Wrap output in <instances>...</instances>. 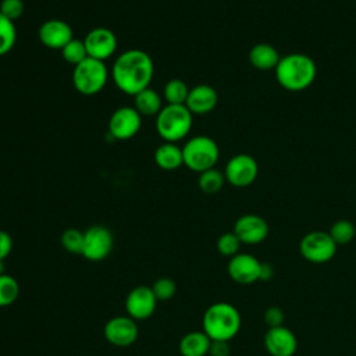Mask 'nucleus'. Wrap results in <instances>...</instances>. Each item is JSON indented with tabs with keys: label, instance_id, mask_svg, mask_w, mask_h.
Instances as JSON below:
<instances>
[{
	"label": "nucleus",
	"instance_id": "f257e3e1",
	"mask_svg": "<svg viewBox=\"0 0 356 356\" xmlns=\"http://www.w3.org/2000/svg\"><path fill=\"white\" fill-rule=\"evenodd\" d=\"M154 64L145 50L131 49L121 53L113 63L110 76L114 85L125 95L135 96L150 86Z\"/></svg>",
	"mask_w": 356,
	"mask_h": 356
},
{
	"label": "nucleus",
	"instance_id": "f03ea898",
	"mask_svg": "<svg viewBox=\"0 0 356 356\" xmlns=\"http://www.w3.org/2000/svg\"><path fill=\"white\" fill-rule=\"evenodd\" d=\"M317 67L312 57L303 53H291L280 58L275 67L278 83L291 92L307 89L316 79Z\"/></svg>",
	"mask_w": 356,
	"mask_h": 356
},
{
	"label": "nucleus",
	"instance_id": "7ed1b4c3",
	"mask_svg": "<svg viewBox=\"0 0 356 356\" xmlns=\"http://www.w3.org/2000/svg\"><path fill=\"white\" fill-rule=\"evenodd\" d=\"M241 321V313L234 305L216 302L206 309L202 325L211 341L229 342L239 332Z\"/></svg>",
	"mask_w": 356,
	"mask_h": 356
},
{
	"label": "nucleus",
	"instance_id": "20e7f679",
	"mask_svg": "<svg viewBox=\"0 0 356 356\" xmlns=\"http://www.w3.org/2000/svg\"><path fill=\"white\" fill-rule=\"evenodd\" d=\"M193 114L185 104H165L156 115V131L164 142L177 143L191 132Z\"/></svg>",
	"mask_w": 356,
	"mask_h": 356
},
{
	"label": "nucleus",
	"instance_id": "39448f33",
	"mask_svg": "<svg viewBox=\"0 0 356 356\" xmlns=\"http://www.w3.org/2000/svg\"><path fill=\"white\" fill-rule=\"evenodd\" d=\"M110 71L104 61L88 57L74 67L72 85L83 96H95L104 89Z\"/></svg>",
	"mask_w": 356,
	"mask_h": 356
},
{
	"label": "nucleus",
	"instance_id": "423d86ee",
	"mask_svg": "<svg viewBox=\"0 0 356 356\" xmlns=\"http://www.w3.org/2000/svg\"><path fill=\"white\" fill-rule=\"evenodd\" d=\"M184 165L195 172H203L214 168L220 159L217 142L206 135H197L188 139L182 147Z\"/></svg>",
	"mask_w": 356,
	"mask_h": 356
},
{
	"label": "nucleus",
	"instance_id": "0eeeda50",
	"mask_svg": "<svg viewBox=\"0 0 356 356\" xmlns=\"http://www.w3.org/2000/svg\"><path fill=\"white\" fill-rule=\"evenodd\" d=\"M299 252L310 263L321 264L330 261L337 253V243L324 231L307 232L299 243Z\"/></svg>",
	"mask_w": 356,
	"mask_h": 356
},
{
	"label": "nucleus",
	"instance_id": "6e6552de",
	"mask_svg": "<svg viewBox=\"0 0 356 356\" xmlns=\"http://www.w3.org/2000/svg\"><path fill=\"white\" fill-rule=\"evenodd\" d=\"M113 249V234L104 225H92L83 232L82 256L90 261L104 260Z\"/></svg>",
	"mask_w": 356,
	"mask_h": 356
},
{
	"label": "nucleus",
	"instance_id": "1a4fd4ad",
	"mask_svg": "<svg viewBox=\"0 0 356 356\" xmlns=\"http://www.w3.org/2000/svg\"><path fill=\"white\" fill-rule=\"evenodd\" d=\"M259 174L257 161L245 153L231 157L225 165V181L236 188H246L254 182Z\"/></svg>",
	"mask_w": 356,
	"mask_h": 356
},
{
	"label": "nucleus",
	"instance_id": "9d476101",
	"mask_svg": "<svg viewBox=\"0 0 356 356\" xmlns=\"http://www.w3.org/2000/svg\"><path fill=\"white\" fill-rule=\"evenodd\" d=\"M142 127V115L132 106L117 108L108 120V134L117 140H128L134 138Z\"/></svg>",
	"mask_w": 356,
	"mask_h": 356
},
{
	"label": "nucleus",
	"instance_id": "9b49d317",
	"mask_svg": "<svg viewBox=\"0 0 356 356\" xmlns=\"http://www.w3.org/2000/svg\"><path fill=\"white\" fill-rule=\"evenodd\" d=\"M88 56L100 61H106L117 51V36L115 33L104 26L90 29L83 39Z\"/></svg>",
	"mask_w": 356,
	"mask_h": 356
},
{
	"label": "nucleus",
	"instance_id": "f8f14e48",
	"mask_svg": "<svg viewBox=\"0 0 356 356\" xmlns=\"http://www.w3.org/2000/svg\"><path fill=\"white\" fill-rule=\"evenodd\" d=\"M157 299L152 291V286L139 285L129 291L125 299V310L131 318L146 320L149 318L157 306Z\"/></svg>",
	"mask_w": 356,
	"mask_h": 356
},
{
	"label": "nucleus",
	"instance_id": "ddd939ff",
	"mask_svg": "<svg viewBox=\"0 0 356 356\" xmlns=\"http://www.w3.org/2000/svg\"><path fill=\"white\" fill-rule=\"evenodd\" d=\"M260 268L261 261L256 259L253 254L238 253L229 257L227 271L232 281L242 285H249L256 281H260Z\"/></svg>",
	"mask_w": 356,
	"mask_h": 356
},
{
	"label": "nucleus",
	"instance_id": "4468645a",
	"mask_svg": "<svg viewBox=\"0 0 356 356\" xmlns=\"http://www.w3.org/2000/svg\"><path fill=\"white\" fill-rule=\"evenodd\" d=\"M138 324L129 316H117L110 318L104 325L106 339L118 348H127L132 345L138 338Z\"/></svg>",
	"mask_w": 356,
	"mask_h": 356
},
{
	"label": "nucleus",
	"instance_id": "2eb2a0df",
	"mask_svg": "<svg viewBox=\"0 0 356 356\" xmlns=\"http://www.w3.org/2000/svg\"><path fill=\"white\" fill-rule=\"evenodd\" d=\"M234 232L242 243L257 245L268 236V224L257 214H243L235 221Z\"/></svg>",
	"mask_w": 356,
	"mask_h": 356
},
{
	"label": "nucleus",
	"instance_id": "dca6fc26",
	"mask_svg": "<svg viewBox=\"0 0 356 356\" xmlns=\"http://www.w3.org/2000/svg\"><path fill=\"white\" fill-rule=\"evenodd\" d=\"M38 38L43 46L61 50L71 39H74V32L70 24H67L65 21L51 18L44 21L39 26Z\"/></svg>",
	"mask_w": 356,
	"mask_h": 356
},
{
	"label": "nucleus",
	"instance_id": "f3484780",
	"mask_svg": "<svg viewBox=\"0 0 356 356\" xmlns=\"http://www.w3.org/2000/svg\"><path fill=\"white\" fill-rule=\"evenodd\" d=\"M264 348L271 356H293L298 349V339L289 328L280 325L268 328L264 335Z\"/></svg>",
	"mask_w": 356,
	"mask_h": 356
},
{
	"label": "nucleus",
	"instance_id": "a211bd4d",
	"mask_svg": "<svg viewBox=\"0 0 356 356\" xmlns=\"http://www.w3.org/2000/svg\"><path fill=\"white\" fill-rule=\"evenodd\" d=\"M217 103V90L207 83H199L189 89L185 106L192 114H207L216 108Z\"/></svg>",
	"mask_w": 356,
	"mask_h": 356
},
{
	"label": "nucleus",
	"instance_id": "6ab92c4d",
	"mask_svg": "<svg viewBox=\"0 0 356 356\" xmlns=\"http://www.w3.org/2000/svg\"><path fill=\"white\" fill-rule=\"evenodd\" d=\"M210 345L211 339L203 330L191 331L181 338L178 343V350L181 356H206L209 355Z\"/></svg>",
	"mask_w": 356,
	"mask_h": 356
},
{
	"label": "nucleus",
	"instance_id": "aec40b11",
	"mask_svg": "<svg viewBox=\"0 0 356 356\" xmlns=\"http://www.w3.org/2000/svg\"><path fill=\"white\" fill-rule=\"evenodd\" d=\"M154 163L159 168L172 171L184 165L182 147L172 142H163L154 150Z\"/></svg>",
	"mask_w": 356,
	"mask_h": 356
},
{
	"label": "nucleus",
	"instance_id": "412c9836",
	"mask_svg": "<svg viewBox=\"0 0 356 356\" xmlns=\"http://www.w3.org/2000/svg\"><path fill=\"white\" fill-rule=\"evenodd\" d=\"M280 58L277 49L268 43H257L249 51L250 64L261 71L275 70Z\"/></svg>",
	"mask_w": 356,
	"mask_h": 356
},
{
	"label": "nucleus",
	"instance_id": "4be33fe9",
	"mask_svg": "<svg viewBox=\"0 0 356 356\" xmlns=\"http://www.w3.org/2000/svg\"><path fill=\"white\" fill-rule=\"evenodd\" d=\"M134 107L142 117H156L163 108L161 96L149 86L134 96Z\"/></svg>",
	"mask_w": 356,
	"mask_h": 356
},
{
	"label": "nucleus",
	"instance_id": "5701e85b",
	"mask_svg": "<svg viewBox=\"0 0 356 356\" xmlns=\"http://www.w3.org/2000/svg\"><path fill=\"white\" fill-rule=\"evenodd\" d=\"M225 184V175L217 168H210L199 174L197 185L203 193H217Z\"/></svg>",
	"mask_w": 356,
	"mask_h": 356
},
{
	"label": "nucleus",
	"instance_id": "b1692460",
	"mask_svg": "<svg viewBox=\"0 0 356 356\" xmlns=\"http://www.w3.org/2000/svg\"><path fill=\"white\" fill-rule=\"evenodd\" d=\"M188 93H189L188 85L178 78L170 79L163 89V96L167 104H185Z\"/></svg>",
	"mask_w": 356,
	"mask_h": 356
},
{
	"label": "nucleus",
	"instance_id": "393cba45",
	"mask_svg": "<svg viewBox=\"0 0 356 356\" xmlns=\"http://www.w3.org/2000/svg\"><path fill=\"white\" fill-rule=\"evenodd\" d=\"M17 42L15 24L0 14V57L10 53Z\"/></svg>",
	"mask_w": 356,
	"mask_h": 356
},
{
	"label": "nucleus",
	"instance_id": "a878e982",
	"mask_svg": "<svg viewBox=\"0 0 356 356\" xmlns=\"http://www.w3.org/2000/svg\"><path fill=\"white\" fill-rule=\"evenodd\" d=\"M328 234L334 239L337 246L338 245H348L355 238L356 228H355L353 222L349 221V220H338L331 225Z\"/></svg>",
	"mask_w": 356,
	"mask_h": 356
},
{
	"label": "nucleus",
	"instance_id": "bb28decb",
	"mask_svg": "<svg viewBox=\"0 0 356 356\" xmlns=\"http://www.w3.org/2000/svg\"><path fill=\"white\" fill-rule=\"evenodd\" d=\"M19 295V284L18 281L8 275H0V307H6L13 305Z\"/></svg>",
	"mask_w": 356,
	"mask_h": 356
},
{
	"label": "nucleus",
	"instance_id": "cd10ccee",
	"mask_svg": "<svg viewBox=\"0 0 356 356\" xmlns=\"http://www.w3.org/2000/svg\"><path fill=\"white\" fill-rule=\"evenodd\" d=\"M61 54L63 58L71 64V65H78L81 61H83L85 58H88V51L85 47L83 40L81 39H71L63 49H61Z\"/></svg>",
	"mask_w": 356,
	"mask_h": 356
},
{
	"label": "nucleus",
	"instance_id": "c85d7f7f",
	"mask_svg": "<svg viewBox=\"0 0 356 356\" xmlns=\"http://www.w3.org/2000/svg\"><path fill=\"white\" fill-rule=\"evenodd\" d=\"M61 245L63 248L74 254H81L82 253V246H83V232L76 229V228H67L61 234Z\"/></svg>",
	"mask_w": 356,
	"mask_h": 356
},
{
	"label": "nucleus",
	"instance_id": "c756f323",
	"mask_svg": "<svg viewBox=\"0 0 356 356\" xmlns=\"http://www.w3.org/2000/svg\"><path fill=\"white\" fill-rule=\"evenodd\" d=\"M242 242L239 241V238L235 235V232H224L222 235H220V238L217 239V250L220 254L227 256V257H232L235 254L239 253Z\"/></svg>",
	"mask_w": 356,
	"mask_h": 356
},
{
	"label": "nucleus",
	"instance_id": "7c9ffc66",
	"mask_svg": "<svg viewBox=\"0 0 356 356\" xmlns=\"http://www.w3.org/2000/svg\"><path fill=\"white\" fill-rule=\"evenodd\" d=\"M152 291L157 300L165 302V300H170L175 295L177 285L171 278L163 277V278H159L154 281V284L152 285Z\"/></svg>",
	"mask_w": 356,
	"mask_h": 356
},
{
	"label": "nucleus",
	"instance_id": "2f4dec72",
	"mask_svg": "<svg viewBox=\"0 0 356 356\" xmlns=\"http://www.w3.org/2000/svg\"><path fill=\"white\" fill-rule=\"evenodd\" d=\"M24 11L25 4L22 0H0V14L13 22L19 19Z\"/></svg>",
	"mask_w": 356,
	"mask_h": 356
},
{
	"label": "nucleus",
	"instance_id": "473e14b6",
	"mask_svg": "<svg viewBox=\"0 0 356 356\" xmlns=\"http://www.w3.org/2000/svg\"><path fill=\"white\" fill-rule=\"evenodd\" d=\"M263 320L264 324L268 325V328H274V327H280L284 325V320H285V314L282 312L281 307L278 306H270L264 310L263 313Z\"/></svg>",
	"mask_w": 356,
	"mask_h": 356
},
{
	"label": "nucleus",
	"instance_id": "72a5a7b5",
	"mask_svg": "<svg viewBox=\"0 0 356 356\" xmlns=\"http://www.w3.org/2000/svg\"><path fill=\"white\" fill-rule=\"evenodd\" d=\"M13 249V239L8 232L0 229V260H4Z\"/></svg>",
	"mask_w": 356,
	"mask_h": 356
},
{
	"label": "nucleus",
	"instance_id": "f704fd0d",
	"mask_svg": "<svg viewBox=\"0 0 356 356\" xmlns=\"http://www.w3.org/2000/svg\"><path fill=\"white\" fill-rule=\"evenodd\" d=\"M229 345L225 341H211L209 355L210 356H229Z\"/></svg>",
	"mask_w": 356,
	"mask_h": 356
},
{
	"label": "nucleus",
	"instance_id": "c9c22d12",
	"mask_svg": "<svg viewBox=\"0 0 356 356\" xmlns=\"http://www.w3.org/2000/svg\"><path fill=\"white\" fill-rule=\"evenodd\" d=\"M274 277V267L270 263H261L260 281H270Z\"/></svg>",
	"mask_w": 356,
	"mask_h": 356
},
{
	"label": "nucleus",
	"instance_id": "e433bc0d",
	"mask_svg": "<svg viewBox=\"0 0 356 356\" xmlns=\"http://www.w3.org/2000/svg\"><path fill=\"white\" fill-rule=\"evenodd\" d=\"M4 270H6V268H4V260H0V275L6 274Z\"/></svg>",
	"mask_w": 356,
	"mask_h": 356
}]
</instances>
